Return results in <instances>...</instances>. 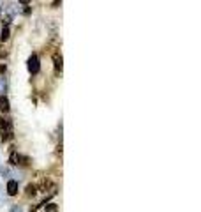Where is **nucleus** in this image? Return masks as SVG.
<instances>
[{"mask_svg": "<svg viewBox=\"0 0 201 212\" xmlns=\"http://www.w3.org/2000/svg\"><path fill=\"white\" fill-rule=\"evenodd\" d=\"M27 67H28V71H30L32 74H37V72H39V57H37V55H35V53H32L30 55V59H28V66H27Z\"/></svg>", "mask_w": 201, "mask_h": 212, "instance_id": "1", "label": "nucleus"}, {"mask_svg": "<svg viewBox=\"0 0 201 212\" xmlns=\"http://www.w3.org/2000/svg\"><path fill=\"white\" fill-rule=\"evenodd\" d=\"M5 189H7V194H9V196H16V194H18V182H16V180H9Z\"/></svg>", "mask_w": 201, "mask_h": 212, "instance_id": "2", "label": "nucleus"}, {"mask_svg": "<svg viewBox=\"0 0 201 212\" xmlns=\"http://www.w3.org/2000/svg\"><path fill=\"white\" fill-rule=\"evenodd\" d=\"M30 163V159L27 157V156H23V154H18L16 152V157H14V164H20V166H27Z\"/></svg>", "mask_w": 201, "mask_h": 212, "instance_id": "3", "label": "nucleus"}, {"mask_svg": "<svg viewBox=\"0 0 201 212\" xmlns=\"http://www.w3.org/2000/svg\"><path fill=\"white\" fill-rule=\"evenodd\" d=\"M53 62H55V71L57 72H60L62 71V67H64V64H62V55L60 53H53Z\"/></svg>", "mask_w": 201, "mask_h": 212, "instance_id": "4", "label": "nucleus"}, {"mask_svg": "<svg viewBox=\"0 0 201 212\" xmlns=\"http://www.w3.org/2000/svg\"><path fill=\"white\" fill-rule=\"evenodd\" d=\"M9 99L5 97V96H0V111H4V113H7L9 111Z\"/></svg>", "mask_w": 201, "mask_h": 212, "instance_id": "5", "label": "nucleus"}, {"mask_svg": "<svg viewBox=\"0 0 201 212\" xmlns=\"http://www.w3.org/2000/svg\"><path fill=\"white\" fill-rule=\"evenodd\" d=\"M37 194V186L35 184H28L27 186V196H35Z\"/></svg>", "mask_w": 201, "mask_h": 212, "instance_id": "6", "label": "nucleus"}, {"mask_svg": "<svg viewBox=\"0 0 201 212\" xmlns=\"http://www.w3.org/2000/svg\"><path fill=\"white\" fill-rule=\"evenodd\" d=\"M9 37H11L9 27H2V34H0V39H2V42H4V41H7Z\"/></svg>", "mask_w": 201, "mask_h": 212, "instance_id": "7", "label": "nucleus"}, {"mask_svg": "<svg viewBox=\"0 0 201 212\" xmlns=\"http://www.w3.org/2000/svg\"><path fill=\"white\" fill-rule=\"evenodd\" d=\"M50 187H51V182L48 180V179H44V180L41 182V186H39V189H41L42 193H46L48 189H50Z\"/></svg>", "mask_w": 201, "mask_h": 212, "instance_id": "8", "label": "nucleus"}, {"mask_svg": "<svg viewBox=\"0 0 201 212\" xmlns=\"http://www.w3.org/2000/svg\"><path fill=\"white\" fill-rule=\"evenodd\" d=\"M5 90H7V80L4 76H0V94H4Z\"/></svg>", "mask_w": 201, "mask_h": 212, "instance_id": "9", "label": "nucleus"}, {"mask_svg": "<svg viewBox=\"0 0 201 212\" xmlns=\"http://www.w3.org/2000/svg\"><path fill=\"white\" fill-rule=\"evenodd\" d=\"M46 212H58V205L57 203H48L46 205Z\"/></svg>", "mask_w": 201, "mask_h": 212, "instance_id": "10", "label": "nucleus"}, {"mask_svg": "<svg viewBox=\"0 0 201 212\" xmlns=\"http://www.w3.org/2000/svg\"><path fill=\"white\" fill-rule=\"evenodd\" d=\"M5 57H7V50L0 46V60H2V59H5Z\"/></svg>", "mask_w": 201, "mask_h": 212, "instance_id": "11", "label": "nucleus"}, {"mask_svg": "<svg viewBox=\"0 0 201 212\" xmlns=\"http://www.w3.org/2000/svg\"><path fill=\"white\" fill-rule=\"evenodd\" d=\"M11 212H21V207L20 205H12L11 207Z\"/></svg>", "mask_w": 201, "mask_h": 212, "instance_id": "12", "label": "nucleus"}, {"mask_svg": "<svg viewBox=\"0 0 201 212\" xmlns=\"http://www.w3.org/2000/svg\"><path fill=\"white\" fill-rule=\"evenodd\" d=\"M60 4H62V0H53V4H51V5H53V7H58Z\"/></svg>", "mask_w": 201, "mask_h": 212, "instance_id": "13", "label": "nucleus"}, {"mask_svg": "<svg viewBox=\"0 0 201 212\" xmlns=\"http://www.w3.org/2000/svg\"><path fill=\"white\" fill-rule=\"evenodd\" d=\"M18 2H21L23 5H28V4H30V0H18Z\"/></svg>", "mask_w": 201, "mask_h": 212, "instance_id": "14", "label": "nucleus"}, {"mask_svg": "<svg viewBox=\"0 0 201 212\" xmlns=\"http://www.w3.org/2000/svg\"><path fill=\"white\" fill-rule=\"evenodd\" d=\"M0 72H5V66H0Z\"/></svg>", "mask_w": 201, "mask_h": 212, "instance_id": "15", "label": "nucleus"}]
</instances>
